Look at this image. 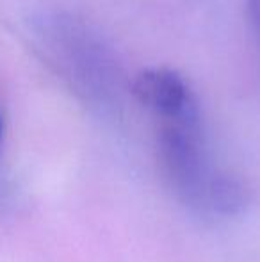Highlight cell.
Returning a JSON list of instances; mask_svg holds the SVG:
<instances>
[{
  "instance_id": "obj_2",
  "label": "cell",
  "mask_w": 260,
  "mask_h": 262,
  "mask_svg": "<svg viewBox=\"0 0 260 262\" xmlns=\"http://www.w3.org/2000/svg\"><path fill=\"white\" fill-rule=\"evenodd\" d=\"M135 98L166 121L198 123V107L185 79L171 68H146L132 84Z\"/></svg>"
},
{
  "instance_id": "obj_3",
  "label": "cell",
  "mask_w": 260,
  "mask_h": 262,
  "mask_svg": "<svg viewBox=\"0 0 260 262\" xmlns=\"http://www.w3.org/2000/svg\"><path fill=\"white\" fill-rule=\"evenodd\" d=\"M207 194L212 205L225 214L239 212L246 204V191L243 184L230 177H218L208 182Z\"/></svg>"
},
{
  "instance_id": "obj_1",
  "label": "cell",
  "mask_w": 260,
  "mask_h": 262,
  "mask_svg": "<svg viewBox=\"0 0 260 262\" xmlns=\"http://www.w3.org/2000/svg\"><path fill=\"white\" fill-rule=\"evenodd\" d=\"M160 157L175 187L189 200L208 189L205 162L196 136V123L166 121L159 138Z\"/></svg>"
},
{
  "instance_id": "obj_4",
  "label": "cell",
  "mask_w": 260,
  "mask_h": 262,
  "mask_svg": "<svg viewBox=\"0 0 260 262\" xmlns=\"http://www.w3.org/2000/svg\"><path fill=\"white\" fill-rule=\"evenodd\" d=\"M246 14L250 24L260 36V0H246Z\"/></svg>"
}]
</instances>
